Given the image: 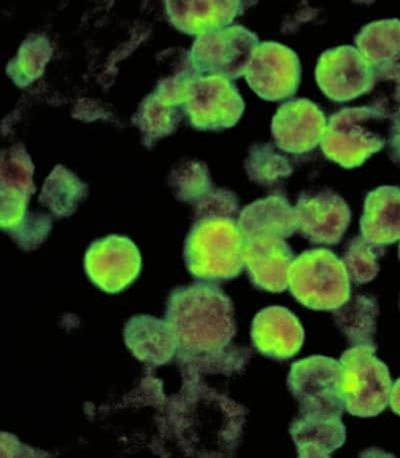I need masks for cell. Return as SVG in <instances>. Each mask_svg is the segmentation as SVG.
<instances>
[{
    "label": "cell",
    "mask_w": 400,
    "mask_h": 458,
    "mask_svg": "<svg viewBox=\"0 0 400 458\" xmlns=\"http://www.w3.org/2000/svg\"><path fill=\"white\" fill-rule=\"evenodd\" d=\"M379 315L378 303L365 296H355L335 311L338 327L345 333L349 344L374 345Z\"/></svg>",
    "instance_id": "7402d4cb"
},
{
    "label": "cell",
    "mask_w": 400,
    "mask_h": 458,
    "mask_svg": "<svg viewBox=\"0 0 400 458\" xmlns=\"http://www.w3.org/2000/svg\"><path fill=\"white\" fill-rule=\"evenodd\" d=\"M341 374L340 362L329 357L315 355L294 363L288 386L299 403V414L343 418Z\"/></svg>",
    "instance_id": "8992f818"
},
{
    "label": "cell",
    "mask_w": 400,
    "mask_h": 458,
    "mask_svg": "<svg viewBox=\"0 0 400 458\" xmlns=\"http://www.w3.org/2000/svg\"><path fill=\"white\" fill-rule=\"evenodd\" d=\"M343 418L299 414L290 424L289 433L302 458L329 457L346 438Z\"/></svg>",
    "instance_id": "d6986e66"
},
{
    "label": "cell",
    "mask_w": 400,
    "mask_h": 458,
    "mask_svg": "<svg viewBox=\"0 0 400 458\" xmlns=\"http://www.w3.org/2000/svg\"><path fill=\"white\" fill-rule=\"evenodd\" d=\"M316 82L331 101H353L374 89V71L360 51L352 46L329 49L320 57L315 70Z\"/></svg>",
    "instance_id": "9c48e42d"
},
{
    "label": "cell",
    "mask_w": 400,
    "mask_h": 458,
    "mask_svg": "<svg viewBox=\"0 0 400 458\" xmlns=\"http://www.w3.org/2000/svg\"><path fill=\"white\" fill-rule=\"evenodd\" d=\"M185 94L191 123L199 130L231 128L245 112L246 105L237 87L219 74L188 81Z\"/></svg>",
    "instance_id": "52a82bcc"
},
{
    "label": "cell",
    "mask_w": 400,
    "mask_h": 458,
    "mask_svg": "<svg viewBox=\"0 0 400 458\" xmlns=\"http://www.w3.org/2000/svg\"><path fill=\"white\" fill-rule=\"evenodd\" d=\"M179 5V24L183 30L205 35L229 26L246 10L243 2H191Z\"/></svg>",
    "instance_id": "44dd1931"
},
{
    "label": "cell",
    "mask_w": 400,
    "mask_h": 458,
    "mask_svg": "<svg viewBox=\"0 0 400 458\" xmlns=\"http://www.w3.org/2000/svg\"><path fill=\"white\" fill-rule=\"evenodd\" d=\"M346 265L327 249L308 250L290 266L288 287L310 310L336 311L350 299Z\"/></svg>",
    "instance_id": "3957f363"
},
{
    "label": "cell",
    "mask_w": 400,
    "mask_h": 458,
    "mask_svg": "<svg viewBox=\"0 0 400 458\" xmlns=\"http://www.w3.org/2000/svg\"><path fill=\"white\" fill-rule=\"evenodd\" d=\"M362 237L385 247L400 240V189L382 186L371 191L361 219Z\"/></svg>",
    "instance_id": "e0dca14e"
},
{
    "label": "cell",
    "mask_w": 400,
    "mask_h": 458,
    "mask_svg": "<svg viewBox=\"0 0 400 458\" xmlns=\"http://www.w3.org/2000/svg\"><path fill=\"white\" fill-rule=\"evenodd\" d=\"M252 338L258 352L277 360L296 356L304 341V330L287 308L272 306L258 312L253 321Z\"/></svg>",
    "instance_id": "9a60e30c"
},
{
    "label": "cell",
    "mask_w": 400,
    "mask_h": 458,
    "mask_svg": "<svg viewBox=\"0 0 400 458\" xmlns=\"http://www.w3.org/2000/svg\"><path fill=\"white\" fill-rule=\"evenodd\" d=\"M398 257H399V260H400V245H399V248H398Z\"/></svg>",
    "instance_id": "4316f807"
},
{
    "label": "cell",
    "mask_w": 400,
    "mask_h": 458,
    "mask_svg": "<svg viewBox=\"0 0 400 458\" xmlns=\"http://www.w3.org/2000/svg\"><path fill=\"white\" fill-rule=\"evenodd\" d=\"M295 259V253L285 239L260 236L245 240V266L258 289L272 293L286 291Z\"/></svg>",
    "instance_id": "5bb4252c"
},
{
    "label": "cell",
    "mask_w": 400,
    "mask_h": 458,
    "mask_svg": "<svg viewBox=\"0 0 400 458\" xmlns=\"http://www.w3.org/2000/svg\"><path fill=\"white\" fill-rule=\"evenodd\" d=\"M375 352V345H356L340 357L346 410L358 418H374L389 403L393 381L388 366Z\"/></svg>",
    "instance_id": "5b68a950"
},
{
    "label": "cell",
    "mask_w": 400,
    "mask_h": 458,
    "mask_svg": "<svg viewBox=\"0 0 400 458\" xmlns=\"http://www.w3.org/2000/svg\"><path fill=\"white\" fill-rule=\"evenodd\" d=\"M141 258L128 238L111 236L91 245L86 257L88 276L108 293L127 288L138 277Z\"/></svg>",
    "instance_id": "4fadbf2b"
},
{
    "label": "cell",
    "mask_w": 400,
    "mask_h": 458,
    "mask_svg": "<svg viewBox=\"0 0 400 458\" xmlns=\"http://www.w3.org/2000/svg\"><path fill=\"white\" fill-rule=\"evenodd\" d=\"M328 123L321 108L306 98L293 99L279 106L271 123L275 146L281 151L310 153L323 139Z\"/></svg>",
    "instance_id": "7c38bea8"
},
{
    "label": "cell",
    "mask_w": 400,
    "mask_h": 458,
    "mask_svg": "<svg viewBox=\"0 0 400 458\" xmlns=\"http://www.w3.org/2000/svg\"><path fill=\"white\" fill-rule=\"evenodd\" d=\"M356 48L371 65L375 79L400 80V21L366 24L354 38Z\"/></svg>",
    "instance_id": "2e32d148"
},
{
    "label": "cell",
    "mask_w": 400,
    "mask_h": 458,
    "mask_svg": "<svg viewBox=\"0 0 400 458\" xmlns=\"http://www.w3.org/2000/svg\"><path fill=\"white\" fill-rule=\"evenodd\" d=\"M246 169L250 180L263 186L274 185L293 172L287 157L271 144H257L250 148Z\"/></svg>",
    "instance_id": "603a6c76"
},
{
    "label": "cell",
    "mask_w": 400,
    "mask_h": 458,
    "mask_svg": "<svg viewBox=\"0 0 400 458\" xmlns=\"http://www.w3.org/2000/svg\"><path fill=\"white\" fill-rule=\"evenodd\" d=\"M125 339L140 360L156 363L168 361L177 346L168 323L145 316L128 324Z\"/></svg>",
    "instance_id": "ffe728a7"
},
{
    "label": "cell",
    "mask_w": 400,
    "mask_h": 458,
    "mask_svg": "<svg viewBox=\"0 0 400 458\" xmlns=\"http://www.w3.org/2000/svg\"><path fill=\"white\" fill-rule=\"evenodd\" d=\"M302 72V64L293 49L274 41H263L254 49L245 77L258 97L264 101L279 102L296 94Z\"/></svg>",
    "instance_id": "ba28073f"
},
{
    "label": "cell",
    "mask_w": 400,
    "mask_h": 458,
    "mask_svg": "<svg viewBox=\"0 0 400 458\" xmlns=\"http://www.w3.org/2000/svg\"><path fill=\"white\" fill-rule=\"evenodd\" d=\"M388 144L391 160L400 164V111L390 120Z\"/></svg>",
    "instance_id": "d4e9b609"
},
{
    "label": "cell",
    "mask_w": 400,
    "mask_h": 458,
    "mask_svg": "<svg viewBox=\"0 0 400 458\" xmlns=\"http://www.w3.org/2000/svg\"><path fill=\"white\" fill-rule=\"evenodd\" d=\"M383 247L372 245L362 236L348 244L343 262L349 279L355 284H365L378 276L379 259L383 255Z\"/></svg>",
    "instance_id": "cb8c5ba5"
},
{
    "label": "cell",
    "mask_w": 400,
    "mask_h": 458,
    "mask_svg": "<svg viewBox=\"0 0 400 458\" xmlns=\"http://www.w3.org/2000/svg\"><path fill=\"white\" fill-rule=\"evenodd\" d=\"M256 33L233 26L200 36L194 47L197 68L228 79L245 76L250 58L260 45Z\"/></svg>",
    "instance_id": "30bf717a"
},
{
    "label": "cell",
    "mask_w": 400,
    "mask_h": 458,
    "mask_svg": "<svg viewBox=\"0 0 400 458\" xmlns=\"http://www.w3.org/2000/svg\"><path fill=\"white\" fill-rule=\"evenodd\" d=\"M385 121L371 106L332 114L321 143L324 155L343 168H357L386 147L387 139L379 129Z\"/></svg>",
    "instance_id": "277c9868"
},
{
    "label": "cell",
    "mask_w": 400,
    "mask_h": 458,
    "mask_svg": "<svg viewBox=\"0 0 400 458\" xmlns=\"http://www.w3.org/2000/svg\"><path fill=\"white\" fill-rule=\"evenodd\" d=\"M295 210L299 232L312 244L339 243L352 219L345 199L331 190L300 195Z\"/></svg>",
    "instance_id": "8fae6325"
},
{
    "label": "cell",
    "mask_w": 400,
    "mask_h": 458,
    "mask_svg": "<svg viewBox=\"0 0 400 458\" xmlns=\"http://www.w3.org/2000/svg\"><path fill=\"white\" fill-rule=\"evenodd\" d=\"M389 404L391 410L400 416V378L396 381L393 388H391Z\"/></svg>",
    "instance_id": "484cf974"
},
{
    "label": "cell",
    "mask_w": 400,
    "mask_h": 458,
    "mask_svg": "<svg viewBox=\"0 0 400 458\" xmlns=\"http://www.w3.org/2000/svg\"><path fill=\"white\" fill-rule=\"evenodd\" d=\"M166 323L177 345L196 355L222 353L237 333L229 298L208 285L190 286L174 293Z\"/></svg>",
    "instance_id": "6da1fadb"
},
{
    "label": "cell",
    "mask_w": 400,
    "mask_h": 458,
    "mask_svg": "<svg viewBox=\"0 0 400 458\" xmlns=\"http://www.w3.org/2000/svg\"><path fill=\"white\" fill-rule=\"evenodd\" d=\"M188 267L196 277L207 281L230 280L245 266V239L238 223L224 216H211L196 225L186 245Z\"/></svg>",
    "instance_id": "7a4b0ae2"
},
{
    "label": "cell",
    "mask_w": 400,
    "mask_h": 458,
    "mask_svg": "<svg viewBox=\"0 0 400 458\" xmlns=\"http://www.w3.org/2000/svg\"><path fill=\"white\" fill-rule=\"evenodd\" d=\"M238 225L245 240L260 236L287 239L298 231L295 207L281 196L257 199L248 205L240 213Z\"/></svg>",
    "instance_id": "ac0fdd59"
}]
</instances>
